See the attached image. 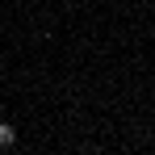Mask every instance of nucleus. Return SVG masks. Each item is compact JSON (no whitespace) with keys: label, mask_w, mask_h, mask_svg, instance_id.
Instances as JSON below:
<instances>
[{"label":"nucleus","mask_w":155,"mask_h":155,"mask_svg":"<svg viewBox=\"0 0 155 155\" xmlns=\"http://www.w3.org/2000/svg\"><path fill=\"white\" fill-rule=\"evenodd\" d=\"M13 143H17V130L8 122H0V147H13Z\"/></svg>","instance_id":"1"}]
</instances>
